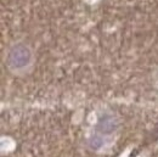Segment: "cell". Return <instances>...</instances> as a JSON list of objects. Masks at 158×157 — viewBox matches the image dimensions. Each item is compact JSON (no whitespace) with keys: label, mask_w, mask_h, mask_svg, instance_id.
<instances>
[{"label":"cell","mask_w":158,"mask_h":157,"mask_svg":"<svg viewBox=\"0 0 158 157\" xmlns=\"http://www.w3.org/2000/svg\"><path fill=\"white\" fill-rule=\"evenodd\" d=\"M116 128V122L113 121V118L111 116H105L98 124V129L101 133H112Z\"/></svg>","instance_id":"obj_2"},{"label":"cell","mask_w":158,"mask_h":157,"mask_svg":"<svg viewBox=\"0 0 158 157\" xmlns=\"http://www.w3.org/2000/svg\"><path fill=\"white\" fill-rule=\"evenodd\" d=\"M102 144H103V141L100 137H95L93 138V140H90V147L93 150H99L100 147L102 146Z\"/></svg>","instance_id":"obj_3"},{"label":"cell","mask_w":158,"mask_h":157,"mask_svg":"<svg viewBox=\"0 0 158 157\" xmlns=\"http://www.w3.org/2000/svg\"><path fill=\"white\" fill-rule=\"evenodd\" d=\"M32 53L24 44L14 45L7 54V65L12 71H22L31 65Z\"/></svg>","instance_id":"obj_1"}]
</instances>
